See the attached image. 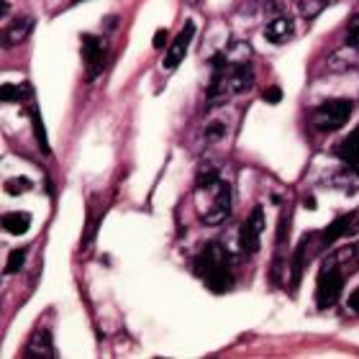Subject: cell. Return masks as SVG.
Here are the masks:
<instances>
[{
    "label": "cell",
    "instance_id": "cell-15",
    "mask_svg": "<svg viewBox=\"0 0 359 359\" xmlns=\"http://www.w3.org/2000/svg\"><path fill=\"white\" fill-rule=\"evenodd\" d=\"M29 116H31V123H34V134H36V142L41 147L44 154H49V139H46V131H44V121L39 116V108L34 103L29 105Z\"/></svg>",
    "mask_w": 359,
    "mask_h": 359
},
{
    "label": "cell",
    "instance_id": "cell-25",
    "mask_svg": "<svg viewBox=\"0 0 359 359\" xmlns=\"http://www.w3.org/2000/svg\"><path fill=\"white\" fill-rule=\"evenodd\" d=\"M346 308H349L352 313H359V287H354V290L349 292V300H346Z\"/></svg>",
    "mask_w": 359,
    "mask_h": 359
},
{
    "label": "cell",
    "instance_id": "cell-26",
    "mask_svg": "<svg viewBox=\"0 0 359 359\" xmlns=\"http://www.w3.org/2000/svg\"><path fill=\"white\" fill-rule=\"evenodd\" d=\"M187 3H198V0H187Z\"/></svg>",
    "mask_w": 359,
    "mask_h": 359
},
{
    "label": "cell",
    "instance_id": "cell-8",
    "mask_svg": "<svg viewBox=\"0 0 359 359\" xmlns=\"http://www.w3.org/2000/svg\"><path fill=\"white\" fill-rule=\"evenodd\" d=\"M193 36H195V23L187 21L185 26L180 29L177 36L170 41V46H167L165 60H162V69H165V72H172V69L180 67V62L185 60L187 49H190V44H193Z\"/></svg>",
    "mask_w": 359,
    "mask_h": 359
},
{
    "label": "cell",
    "instance_id": "cell-17",
    "mask_svg": "<svg viewBox=\"0 0 359 359\" xmlns=\"http://www.w3.org/2000/svg\"><path fill=\"white\" fill-rule=\"evenodd\" d=\"M26 95H31L29 85H3V88H0V97L8 100V103H11V100H18V103H21Z\"/></svg>",
    "mask_w": 359,
    "mask_h": 359
},
{
    "label": "cell",
    "instance_id": "cell-4",
    "mask_svg": "<svg viewBox=\"0 0 359 359\" xmlns=\"http://www.w3.org/2000/svg\"><path fill=\"white\" fill-rule=\"evenodd\" d=\"M354 111V103L346 100V97H331V100H323L321 105H316L313 113H311V123L318 131H337L349 121Z\"/></svg>",
    "mask_w": 359,
    "mask_h": 359
},
{
    "label": "cell",
    "instance_id": "cell-6",
    "mask_svg": "<svg viewBox=\"0 0 359 359\" xmlns=\"http://www.w3.org/2000/svg\"><path fill=\"white\" fill-rule=\"evenodd\" d=\"M262 233H264V210H262V205H257L239 229L241 252H244V255H257V252H259V244H262Z\"/></svg>",
    "mask_w": 359,
    "mask_h": 359
},
{
    "label": "cell",
    "instance_id": "cell-13",
    "mask_svg": "<svg viewBox=\"0 0 359 359\" xmlns=\"http://www.w3.org/2000/svg\"><path fill=\"white\" fill-rule=\"evenodd\" d=\"M337 157L344 162V167H352L359 172V128H354L352 134L337 144Z\"/></svg>",
    "mask_w": 359,
    "mask_h": 359
},
{
    "label": "cell",
    "instance_id": "cell-10",
    "mask_svg": "<svg viewBox=\"0 0 359 359\" xmlns=\"http://www.w3.org/2000/svg\"><path fill=\"white\" fill-rule=\"evenodd\" d=\"M31 31H34V18H31V15H18V18H13L8 26H3L0 41H3L6 49H13V46H18L21 41H26V39L31 36Z\"/></svg>",
    "mask_w": 359,
    "mask_h": 359
},
{
    "label": "cell",
    "instance_id": "cell-18",
    "mask_svg": "<svg viewBox=\"0 0 359 359\" xmlns=\"http://www.w3.org/2000/svg\"><path fill=\"white\" fill-rule=\"evenodd\" d=\"M31 187H34V182H31L29 177H11L6 180V193L13 195V198H18V195L29 193Z\"/></svg>",
    "mask_w": 359,
    "mask_h": 359
},
{
    "label": "cell",
    "instance_id": "cell-20",
    "mask_svg": "<svg viewBox=\"0 0 359 359\" xmlns=\"http://www.w3.org/2000/svg\"><path fill=\"white\" fill-rule=\"evenodd\" d=\"M346 46L359 49V13H354L349 21H346Z\"/></svg>",
    "mask_w": 359,
    "mask_h": 359
},
{
    "label": "cell",
    "instance_id": "cell-24",
    "mask_svg": "<svg viewBox=\"0 0 359 359\" xmlns=\"http://www.w3.org/2000/svg\"><path fill=\"white\" fill-rule=\"evenodd\" d=\"M167 39H170L167 29H159L157 34H154V41H151V44H154V49H165V46H167Z\"/></svg>",
    "mask_w": 359,
    "mask_h": 359
},
{
    "label": "cell",
    "instance_id": "cell-19",
    "mask_svg": "<svg viewBox=\"0 0 359 359\" xmlns=\"http://www.w3.org/2000/svg\"><path fill=\"white\" fill-rule=\"evenodd\" d=\"M26 249H13L11 257H8V264H6V275H15V272H21V267L26 264Z\"/></svg>",
    "mask_w": 359,
    "mask_h": 359
},
{
    "label": "cell",
    "instance_id": "cell-9",
    "mask_svg": "<svg viewBox=\"0 0 359 359\" xmlns=\"http://www.w3.org/2000/svg\"><path fill=\"white\" fill-rule=\"evenodd\" d=\"M105 54H108V44L105 39L95 36V34H83V60L88 67V77H97L105 67Z\"/></svg>",
    "mask_w": 359,
    "mask_h": 359
},
{
    "label": "cell",
    "instance_id": "cell-3",
    "mask_svg": "<svg viewBox=\"0 0 359 359\" xmlns=\"http://www.w3.org/2000/svg\"><path fill=\"white\" fill-rule=\"evenodd\" d=\"M193 269H195V275L205 283V287H208L210 292H216V295L229 292L233 287V283H236L231 257H229V252H226L218 241H210V244H205V247L198 252Z\"/></svg>",
    "mask_w": 359,
    "mask_h": 359
},
{
    "label": "cell",
    "instance_id": "cell-1",
    "mask_svg": "<svg viewBox=\"0 0 359 359\" xmlns=\"http://www.w3.org/2000/svg\"><path fill=\"white\" fill-rule=\"evenodd\" d=\"M349 259L359 264L357 249H341V252L323 259L318 277H316V308L318 311H329L339 303L341 292H344L346 272L352 275V267H344Z\"/></svg>",
    "mask_w": 359,
    "mask_h": 359
},
{
    "label": "cell",
    "instance_id": "cell-12",
    "mask_svg": "<svg viewBox=\"0 0 359 359\" xmlns=\"http://www.w3.org/2000/svg\"><path fill=\"white\" fill-rule=\"evenodd\" d=\"M295 34V23H292L290 15H275L272 21L264 26V39L269 44H283Z\"/></svg>",
    "mask_w": 359,
    "mask_h": 359
},
{
    "label": "cell",
    "instance_id": "cell-21",
    "mask_svg": "<svg viewBox=\"0 0 359 359\" xmlns=\"http://www.w3.org/2000/svg\"><path fill=\"white\" fill-rule=\"evenodd\" d=\"M290 210H283V216H280V226H277V249H283L285 239L290 236Z\"/></svg>",
    "mask_w": 359,
    "mask_h": 359
},
{
    "label": "cell",
    "instance_id": "cell-22",
    "mask_svg": "<svg viewBox=\"0 0 359 359\" xmlns=\"http://www.w3.org/2000/svg\"><path fill=\"white\" fill-rule=\"evenodd\" d=\"M226 136V126L221 121H213L208 128H205V142H218V139H224Z\"/></svg>",
    "mask_w": 359,
    "mask_h": 359
},
{
    "label": "cell",
    "instance_id": "cell-11",
    "mask_svg": "<svg viewBox=\"0 0 359 359\" xmlns=\"http://www.w3.org/2000/svg\"><path fill=\"white\" fill-rule=\"evenodd\" d=\"M23 357L26 359H52L57 357V349H54L52 334L46 329H36L31 334L29 344L23 349Z\"/></svg>",
    "mask_w": 359,
    "mask_h": 359
},
{
    "label": "cell",
    "instance_id": "cell-14",
    "mask_svg": "<svg viewBox=\"0 0 359 359\" xmlns=\"http://www.w3.org/2000/svg\"><path fill=\"white\" fill-rule=\"evenodd\" d=\"M3 229L11 236H23L31 229V216L26 210H11V213L3 216Z\"/></svg>",
    "mask_w": 359,
    "mask_h": 359
},
{
    "label": "cell",
    "instance_id": "cell-2",
    "mask_svg": "<svg viewBox=\"0 0 359 359\" xmlns=\"http://www.w3.org/2000/svg\"><path fill=\"white\" fill-rule=\"evenodd\" d=\"M255 85V67L249 62H231L226 54L213 60L208 97L210 100H231L236 95L249 93Z\"/></svg>",
    "mask_w": 359,
    "mask_h": 359
},
{
    "label": "cell",
    "instance_id": "cell-7",
    "mask_svg": "<svg viewBox=\"0 0 359 359\" xmlns=\"http://www.w3.org/2000/svg\"><path fill=\"white\" fill-rule=\"evenodd\" d=\"M354 233H359V210L334 218V224H329L318 233V249H329L334 241L344 239V236H354Z\"/></svg>",
    "mask_w": 359,
    "mask_h": 359
},
{
    "label": "cell",
    "instance_id": "cell-16",
    "mask_svg": "<svg viewBox=\"0 0 359 359\" xmlns=\"http://www.w3.org/2000/svg\"><path fill=\"white\" fill-rule=\"evenodd\" d=\"M218 182H221V177H218V170L213 165H203L201 170H198V177H195V187H198V190H210V187H216Z\"/></svg>",
    "mask_w": 359,
    "mask_h": 359
},
{
    "label": "cell",
    "instance_id": "cell-5",
    "mask_svg": "<svg viewBox=\"0 0 359 359\" xmlns=\"http://www.w3.org/2000/svg\"><path fill=\"white\" fill-rule=\"evenodd\" d=\"M233 208V193L229 182H218L213 187V201L205 210H203V224L208 226H221L224 221H229Z\"/></svg>",
    "mask_w": 359,
    "mask_h": 359
},
{
    "label": "cell",
    "instance_id": "cell-23",
    "mask_svg": "<svg viewBox=\"0 0 359 359\" xmlns=\"http://www.w3.org/2000/svg\"><path fill=\"white\" fill-rule=\"evenodd\" d=\"M262 97L267 100V103H280V100H283V90L277 88V85H275V88H267Z\"/></svg>",
    "mask_w": 359,
    "mask_h": 359
}]
</instances>
